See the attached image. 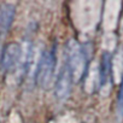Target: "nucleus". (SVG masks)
I'll return each mask as SVG.
<instances>
[{
	"mask_svg": "<svg viewBox=\"0 0 123 123\" xmlns=\"http://www.w3.org/2000/svg\"><path fill=\"white\" fill-rule=\"evenodd\" d=\"M67 65L71 71L73 80L75 81H80L86 73V54L76 40H70L67 43Z\"/></svg>",
	"mask_w": 123,
	"mask_h": 123,
	"instance_id": "f257e3e1",
	"label": "nucleus"
},
{
	"mask_svg": "<svg viewBox=\"0 0 123 123\" xmlns=\"http://www.w3.org/2000/svg\"><path fill=\"white\" fill-rule=\"evenodd\" d=\"M55 70V55L54 51H46L40 58L35 80L36 83L43 89H48L52 87L53 77Z\"/></svg>",
	"mask_w": 123,
	"mask_h": 123,
	"instance_id": "f03ea898",
	"label": "nucleus"
},
{
	"mask_svg": "<svg viewBox=\"0 0 123 123\" xmlns=\"http://www.w3.org/2000/svg\"><path fill=\"white\" fill-rule=\"evenodd\" d=\"M22 55V48L18 43H9L5 46L1 55V67L5 70H12L17 67Z\"/></svg>",
	"mask_w": 123,
	"mask_h": 123,
	"instance_id": "7ed1b4c3",
	"label": "nucleus"
},
{
	"mask_svg": "<svg viewBox=\"0 0 123 123\" xmlns=\"http://www.w3.org/2000/svg\"><path fill=\"white\" fill-rule=\"evenodd\" d=\"M71 82H73V75H71L70 69L65 64L62 68L59 76L57 79V83H55V95L59 99H64L69 95L71 91Z\"/></svg>",
	"mask_w": 123,
	"mask_h": 123,
	"instance_id": "20e7f679",
	"label": "nucleus"
},
{
	"mask_svg": "<svg viewBox=\"0 0 123 123\" xmlns=\"http://www.w3.org/2000/svg\"><path fill=\"white\" fill-rule=\"evenodd\" d=\"M15 18V6L9 3L0 5V28L3 30L10 29Z\"/></svg>",
	"mask_w": 123,
	"mask_h": 123,
	"instance_id": "39448f33",
	"label": "nucleus"
},
{
	"mask_svg": "<svg viewBox=\"0 0 123 123\" xmlns=\"http://www.w3.org/2000/svg\"><path fill=\"white\" fill-rule=\"evenodd\" d=\"M111 70V55L109 52H104L100 62V85H105Z\"/></svg>",
	"mask_w": 123,
	"mask_h": 123,
	"instance_id": "423d86ee",
	"label": "nucleus"
},
{
	"mask_svg": "<svg viewBox=\"0 0 123 123\" xmlns=\"http://www.w3.org/2000/svg\"><path fill=\"white\" fill-rule=\"evenodd\" d=\"M117 112L119 117L123 116V77H122V82H121V87H119V92L117 97Z\"/></svg>",
	"mask_w": 123,
	"mask_h": 123,
	"instance_id": "0eeeda50",
	"label": "nucleus"
}]
</instances>
